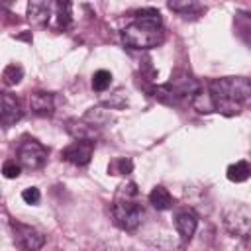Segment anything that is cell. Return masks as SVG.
<instances>
[{"label": "cell", "instance_id": "d6986e66", "mask_svg": "<svg viewBox=\"0 0 251 251\" xmlns=\"http://www.w3.org/2000/svg\"><path fill=\"white\" fill-rule=\"evenodd\" d=\"M20 173H22V167H20V163H16L14 159H10V161H6V163L2 165V175H4L6 178H18Z\"/></svg>", "mask_w": 251, "mask_h": 251}, {"label": "cell", "instance_id": "52a82bcc", "mask_svg": "<svg viewBox=\"0 0 251 251\" xmlns=\"http://www.w3.org/2000/svg\"><path fill=\"white\" fill-rule=\"evenodd\" d=\"M94 153V143H86V141H73L71 145H67L61 151V157L73 165H88Z\"/></svg>", "mask_w": 251, "mask_h": 251}, {"label": "cell", "instance_id": "5bb4252c", "mask_svg": "<svg viewBox=\"0 0 251 251\" xmlns=\"http://www.w3.org/2000/svg\"><path fill=\"white\" fill-rule=\"evenodd\" d=\"M51 16V8L45 2H29L27 4V18L31 24H45Z\"/></svg>", "mask_w": 251, "mask_h": 251}, {"label": "cell", "instance_id": "6da1fadb", "mask_svg": "<svg viewBox=\"0 0 251 251\" xmlns=\"http://www.w3.org/2000/svg\"><path fill=\"white\" fill-rule=\"evenodd\" d=\"M208 88H210L212 108L226 116L239 114L251 94V86L245 76L214 78V80H210Z\"/></svg>", "mask_w": 251, "mask_h": 251}, {"label": "cell", "instance_id": "ba28073f", "mask_svg": "<svg viewBox=\"0 0 251 251\" xmlns=\"http://www.w3.org/2000/svg\"><path fill=\"white\" fill-rule=\"evenodd\" d=\"M22 104L16 94L12 92H0V124L12 126L22 118Z\"/></svg>", "mask_w": 251, "mask_h": 251}, {"label": "cell", "instance_id": "3957f363", "mask_svg": "<svg viewBox=\"0 0 251 251\" xmlns=\"http://www.w3.org/2000/svg\"><path fill=\"white\" fill-rule=\"evenodd\" d=\"M135 196H137V188L133 182H129L120 186L118 198L114 200L112 214L116 224L124 229H135L143 220V208L135 202Z\"/></svg>", "mask_w": 251, "mask_h": 251}, {"label": "cell", "instance_id": "2e32d148", "mask_svg": "<svg viewBox=\"0 0 251 251\" xmlns=\"http://www.w3.org/2000/svg\"><path fill=\"white\" fill-rule=\"evenodd\" d=\"M22 78H24V69H22V65L10 63V65L4 67V71H2V80H4V84L16 86Z\"/></svg>", "mask_w": 251, "mask_h": 251}, {"label": "cell", "instance_id": "9c48e42d", "mask_svg": "<svg viewBox=\"0 0 251 251\" xmlns=\"http://www.w3.org/2000/svg\"><path fill=\"white\" fill-rule=\"evenodd\" d=\"M67 131L75 141H86V143H94V139L98 137V129L88 126L86 122H76L71 120L67 122Z\"/></svg>", "mask_w": 251, "mask_h": 251}, {"label": "cell", "instance_id": "ffe728a7", "mask_svg": "<svg viewBox=\"0 0 251 251\" xmlns=\"http://www.w3.org/2000/svg\"><path fill=\"white\" fill-rule=\"evenodd\" d=\"M131 169H133V163L129 159H118L110 167V171H114V175H127V173H131Z\"/></svg>", "mask_w": 251, "mask_h": 251}, {"label": "cell", "instance_id": "7a4b0ae2", "mask_svg": "<svg viewBox=\"0 0 251 251\" xmlns=\"http://www.w3.org/2000/svg\"><path fill=\"white\" fill-rule=\"evenodd\" d=\"M165 37V29L161 25L159 12H151V16H141L133 24H129L124 33L122 41L131 49H151L157 47Z\"/></svg>", "mask_w": 251, "mask_h": 251}, {"label": "cell", "instance_id": "4fadbf2b", "mask_svg": "<svg viewBox=\"0 0 251 251\" xmlns=\"http://www.w3.org/2000/svg\"><path fill=\"white\" fill-rule=\"evenodd\" d=\"M149 202L153 204L155 210L163 212V210H169L173 206V196H171V192L165 186H155L149 192Z\"/></svg>", "mask_w": 251, "mask_h": 251}, {"label": "cell", "instance_id": "5b68a950", "mask_svg": "<svg viewBox=\"0 0 251 251\" xmlns=\"http://www.w3.org/2000/svg\"><path fill=\"white\" fill-rule=\"evenodd\" d=\"M18 161H20V167L24 169H29V171L41 169L47 161V149L35 139L24 141L18 149Z\"/></svg>", "mask_w": 251, "mask_h": 251}, {"label": "cell", "instance_id": "30bf717a", "mask_svg": "<svg viewBox=\"0 0 251 251\" xmlns=\"http://www.w3.org/2000/svg\"><path fill=\"white\" fill-rule=\"evenodd\" d=\"M29 108L37 116H49V114H53V108H55L53 94L51 92H43V90L33 92L29 96Z\"/></svg>", "mask_w": 251, "mask_h": 251}, {"label": "cell", "instance_id": "603a6c76", "mask_svg": "<svg viewBox=\"0 0 251 251\" xmlns=\"http://www.w3.org/2000/svg\"><path fill=\"white\" fill-rule=\"evenodd\" d=\"M4 16H12V14H10V12H8V10H6V8H0V24H2V22H4V20H6V18H4Z\"/></svg>", "mask_w": 251, "mask_h": 251}, {"label": "cell", "instance_id": "9a60e30c", "mask_svg": "<svg viewBox=\"0 0 251 251\" xmlns=\"http://www.w3.org/2000/svg\"><path fill=\"white\" fill-rule=\"evenodd\" d=\"M249 173H251V169H249V163L247 161H235L233 165L227 167V178L231 182H243V180H247L249 178Z\"/></svg>", "mask_w": 251, "mask_h": 251}, {"label": "cell", "instance_id": "8fae6325", "mask_svg": "<svg viewBox=\"0 0 251 251\" xmlns=\"http://www.w3.org/2000/svg\"><path fill=\"white\" fill-rule=\"evenodd\" d=\"M196 226H198V220H196V216H194L192 212H188V210L178 212L176 218H175V227H176L178 235H180L184 241H188V239L194 235Z\"/></svg>", "mask_w": 251, "mask_h": 251}, {"label": "cell", "instance_id": "cb8c5ba5", "mask_svg": "<svg viewBox=\"0 0 251 251\" xmlns=\"http://www.w3.org/2000/svg\"><path fill=\"white\" fill-rule=\"evenodd\" d=\"M0 202H2V192H0Z\"/></svg>", "mask_w": 251, "mask_h": 251}, {"label": "cell", "instance_id": "7402d4cb", "mask_svg": "<svg viewBox=\"0 0 251 251\" xmlns=\"http://www.w3.org/2000/svg\"><path fill=\"white\" fill-rule=\"evenodd\" d=\"M194 2H169V8L175 12H188L190 8H194Z\"/></svg>", "mask_w": 251, "mask_h": 251}, {"label": "cell", "instance_id": "e0dca14e", "mask_svg": "<svg viewBox=\"0 0 251 251\" xmlns=\"http://www.w3.org/2000/svg\"><path fill=\"white\" fill-rule=\"evenodd\" d=\"M110 82H112V73L106 71V69H100L92 75V88L96 92H104L110 86Z\"/></svg>", "mask_w": 251, "mask_h": 251}, {"label": "cell", "instance_id": "277c9868", "mask_svg": "<svg viewBox=\"0 0 251 251\" xmlns=\"http://www.w3.org/2000/svg\"><path fill=\"white\" fill-rule=\"evenodd\" d=\"M224 226L237 237H247L251 231V210L247 204H231L224 210Z\"/></svg>", "mask_w": 251, "mask_h": 251}, {"label": "cell", "instance_id": "7c38bea8", "mask_svg": "<svg viewBox=\"0 0 251 251\" xmlns=\"http://www.w3.org/2000/svg\"><path fill=\"white\" fill-rule=\"evenodd\" d=\"M82 122H86L88 126H92V127H96V129H98V127L110 126V124L114 122V114H112L108 108H100V106H96V108L86 110V114H84Z\"/></svg>", "mask_w": 251, "mask_h": 251}, {"label": "cell", "instance_id": "44dd1931", "mask_svg": "<svg viewBox=\"0 0 251 251\" xmlns=\"http://www.w3.org/2000/svg\"><path fill=\"white\" fill-rule=\"evenodd\" d=\"M22 198H24L25 204H39V200H41V192H39V188L29 186V188H24Z\"/></svg>", "mask_w": 251, "mask_h": 251}, {"label": "cell", "instance_id": "ac0fdd59", "mask_svg": "<svg viewBox=\"0 0 251 251\" xmlns=\"http://www.w3.org/2000/svg\"><path fill=\"white\" fill-rule=\"evenodd\" d=\"M55 16L59 18V25H61V27H67L69 22H71V4H67V2H57V4H55Z\"/></svg>", "mask_w": 251, "mask_h": 251}, {"label": "cell", "instance_id": "8992f818", "mask_svg": "<svg viewBox=\"0 0 251 251\" xmlns=\"http://www.w3.org/2000/svg\"><path fill=\"white\" fill-rule=\"evenodd\" d=\"M12 229H14V239L18 243V247L24 251H39L45 245V235L33 226L14 222Z\"/></svg>", "mask_w": 251, "mask_h": 251}]
</instances>
